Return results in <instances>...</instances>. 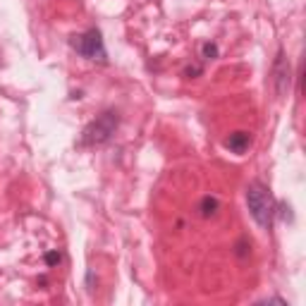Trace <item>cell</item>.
Instances as JSON below:
<instances>
[{
    "mask_svg": "<svg viewBox=\"0 0 306 306\" xmlns=\"http://www.w3.org/2000/svg\"><path fill=\"white\" fill-rule=\"evenodd\" d=\"M247 206H249V213L253 220L263 230H270L273 216H275V198L263 182H251L247 187Z\"/></svg>",
    "mask_w": 306,
    "mask_h": 306,
    "instance_id": "6da1fadb",
    "label": "cell"
},
{
    "mask_svg": "<svg viewBox=\"0 0 306 306\" xmlns=\"http://www.w3.org/2000/svg\"><path fill=\"white\" fill-rule=\"evenodd\" d=\"M117 125H120V115H117L115 110H106L103 115H98V117L84 129V134H82V144L84 146L106 144L110 137L115 134Z\"/></svg>",
    "mask_w": 306,
    "mask_h": 306,
    "instance_id": "7a4b0ae2",
    "label": "cell"
},
{
    "mask_svg": "<svg viewBox=\"0 0 306 306\" xmlns=\"http://www.w3.org/2000/svg\"><path fill=\"white\" fill-rule=\"evenodd\" d=\"M70 43H72V48L82 57L93 60V62H101V65L108 62V51H106V43H103V36H101L98 29H89V31H84L79 36H72Z\"/></svg>",
    "mask_w": 306,
    "mask_h": 306,
    "instance_id": "3957f363",
    "label": "cell"
},
{
    "mask_svg": "<svg viewBox=\"0 0 306 306\" xmlns=\"http://www.w3.org/2000/svg\"><path fill=\"white\" fill-rule=\"evenodd\" d=\"M273 82H275V91H278V96H285L289 89V65L287 60H285V53L280 51L278 53V60H275V65H273Z\"/></svg>",
    "mask_w": 306,
    "mask_h": 306,
    "instance_id": "277c9868",
    "label": "cell"
},
{
    "mask_svg": "<svg viewBox=\"0 0 306 306\" xmlns=\"http://www.w3.org/2000/svg\"><path fill=\"white\" fill-rule=\"evenodd\" d=\"M249 146H251V137H249L247 132H234V134H230V137L225 139V148H230L237 156L247 153Z\"/></svg>",
    "mask_w": 306,
    "mask_h": 306,
    "instance_id": "5b68a950",
    "label": "cell"
},
{
    "mask_svg": "<svg viewBox=\"0 0 306 306\" xmlns=\"http://www.w3.org/2000/svg\"><path fill=\"white\" fill-rule=\"evenodd\" d=\"M218 208H220V203H218L216 196H203V198H201V203H198V211H201V216H203V218L216 216Z\"/></svg>",
    "mask_w": 306,
    "mask_h": 306,
    "instance_id": "8992f818",
    "label": "cell"
},
{
    "mask_svg": "<svg viewBox=\"0 0 306 306\" xmlns=\"http://www.w3.org/2000/svg\"><path fill=\"white\" fill-rule=\"evenodd\" d=\"M201 53H203L206 60H216L218 57V46L216 43H203V46H201Z\"/></svg>",
    "mask_w": 306,
    "mask_h": 306,
    "instance_id": "52a82bcc",
    "label": "cell"
},
{
    "mask_svg": "<svg viewBox=\"0 0 306 306\" xmlns=\"http://www.w3.org/2000/svg\"><path fill=\"white\" fill-rule=\"evenodd\" d=\"M46 263H48V266H57V263H60V253H57V251H48V253H46Z\"/></svg>",
    "mask_w": 306,
    "mask_h": 306,
    "instance_id": "ba28073f",
    "label": "cell"
},
{
    "mask_svg": "<svg viewBox=\"0 0 306 306\" xmlns=\"http://www.w3.org/2000/svg\"><path fill=\"white\" fill-rule=\"evenodd\" d=\"M187 77H194V74H201V65H194V67H189V70H187Z\"/></svg>",
    "mask_w": 306,
    "mask_h": 306,
    "instance_id": "9c48e42d",
    "label": "cell"
}]
</instances>
